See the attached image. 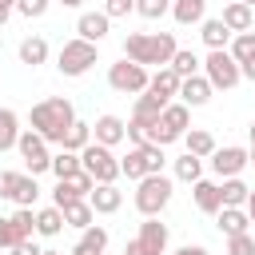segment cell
Instances as JSON below:
<instances>
[{"label": "cell", "instance_id": "obj_1", "mask_svg": "<svg viewBox=\"0 0 255 255\" xmlns=\"http://www.w3.org/2000/svg\"><path fill=\"white\" fill-rule=\"evenodd\" d=\"M72 120H76V108H72L68 96H48V100L32 104V112H28L32 131L44 135L48 147H60V143H64V131L72 128Z\"/></svg>", "mask_w": 255, "mask_h": 255}, {"label": "cell", "instance_id": "obj_2", "mask_svg": "<svg viewBox=\"0 0 255 255\" xmlns=\"http://www.w3.org/2000/svg\"><path fill=\"white\" fill-rule=\"evenodd\" d=\"M179 52L171 32H128L124 36V60L139 64V68H167L171 56Z\"/></svg>", "mask_w": 255, "mask_h": 255}, {"label": "cell", "instance_id": "obj_3", "mask_svg": "<svg viewBox=\"0 0 255 255\" xmlns=\"http://www.w3.org/2000/svg\"><path fill=\"white\" fill-rule=\"evenodd\" d=\"M171 191H175V183H171V175H143L139 183H135V195H131V203H135V211L143 215V219H159V211L171 203Z\"/></svg>", "mask_w": 255, "mask_h": 255}, {"label": "cell", "instance_id": "obj_4", "mask_svg": "<svg viewBox=\"0 0 255 255\" xmlns=\"http://www.w3.org/2000/svg\"><path fill=\"white\" fill-rule=\"evenodd\" d=\"M96 60H100L96 44H88V40L72 36V40H64V44H60V52H56V72H60V76H68V80H76V76H84Z\"/></svg>", "mask_w": 255, "mask_h": 255}, {"label": "cell", "instance_id": "obj_5", "mask_svg": "<svg viewBox=\"0 0 255 255\" xmlns=\"http://www.w3.org/2000/svg\"><path fill=\"white\" fill-rule=\"evenodd\" d=\"M199 72H203V80H207L211 88H219V92H231V88L243 80V76H239V64L231 60V52H227V48H219V52H207Z\"/></svg>", "mask_w": 255, "mask_h": 255}, {"label": "cell", "instance_id": "obj_6", "mask_svg": "<svg viewBox=\"0 0 255 255\" xmlns=\"http://www.w3.org/2000/svg\"><path fill=\"white\" fill-rule=\"evenodd\" d=\"M147 68H139V64H131V60H116V64H108V88L112 92H120V96H143L147 92Z\"/></svg>", "mask_w": 255, "mask_h": 255}, {"label": "cell", "instance_id": "obj_7", "mask_svg": "<svg viewBox=\"0 0 255 255\" xmlns=\"http://www.w3.org/2000/svg\"><path fill=\"white\" fill-rule=\"evenodd\" d=\"M80 167L96 179V183H116L120 179V159L112 147H100V143H88L80 151Z\"/></svg>", "mask_w": 255, "mask_h": 255}, {"label": "cell", "instance_id": "obj_8", "mask_svg": "<svg viewBox=\"0 0 255 255\" xmlns=\"http://www.w3.org/2000/svg\"><path fill=\"white\" fill-rule=\"evenodd\" d=\"M0 199L16 203V207H32L40 199V183L28 171H0Z\"/></svg>", "mask_w": 255, "mask_h": 255}, {"label": "cell", "instance_id": "obj_9", "mask_svg": "<svg viewBox=\"0 0 255 255\" xmlns=\"http://www.w3.org/2000/svg\"><path fill=\"white\" fill-rule=\"evenodd\" d=\"M167 223H159V219H143L139 223V235L135 239H128V247H124V255H167Z\"/></svg>", "mask_w": 255, "mask_h": 255}, {"label": "cell", "instance_id": "obj_10", "mask_svg": "<svg viewBox=\"0 0 255 255\" xmlns=\"http://www.w3.org/2000/svg\"><path fill=\"white\" fill-rule=\"evenodd\" d=\"M16 151H20L24 167H28V175H44V171L52 167V147H48V143H44V135H36L32 128H24V131H20Z\"/></svg>", "mask_w": 255, "mask_h": 255}, {"label": "cell", "instance_id": "obj_11", "mask_svg": "<svg viewBox=\"0 0 255 255\" xmlns=\"http://www.w3.org/2000/svg\"><path fill=\"white\" fill-rule=\"evenodd\" d=\"M207 159H211V171H215L219 179H235V175H243V167H247V147L227 143V147H215Z\"/></svg>", "mask_w": 255, "mask_h": 255}, {"label": "cell", "instance_id": "obj_12", "mask_svg": "<svg viewBox=\"0 0 255 255\" xmlns=\"http://www.w3.org/2000/svg\"><path fill=\"white\" fill-rule=\"evenodd\" d=\"M124 120L120 116H112V112H104V116H96V124H92V143H100V147H120L124 143Z\"/></svg>", "mask_w": 255, "mask_h": 255}, {"label": "cell", "instance_id": "obj_13", "mask_svg": "<svg viewBox=\"0 0 255 255\" xmlns=\"http://www.w3.org/2000/svg\"><path fill=\"white\" fill-rule=\"evenodd\" d=\"M211 92H215V88L203 80V72H195V76L179 80V96H175V100H179V104H187V108H203V104L211 100Z\"/></svg>", "mask_w": 255, "mask_h": 255}, {"label": "cell", "instance_id": "obj_14", "mask_svg": "<svg viewBox=\"0 0 255 255\" xmlns=\"http://www.w3.org/2000/svg\"><path fill=\"white\" fill-rule=\"evenodd\" d=\"M88 203H92L96 215H116V211L124 207V191H120L116 183H96L92 195H88Z\"/></svg>", "mask_w": 255, "mask_h": 255}, {"label": "cell", "instance_id": "obj_15", "mask_svg": "<svg viewBox=\"0 0 255 255\" xmlns=\"http://www.w3.org/2000/svg\"><path fill=\"white\" fill-rule=\"evenodd\" d=\"M108 32H112V20H108L104 12H80V20H76V36H80V40L100 44Z\"/></svg>", "mask_w": 255, "mask_h": 255}, {"label": "cell", "instance_id": "obj_16", "mask_svg": "<svg viewBox=\"0 0 255 255\" xmlns=\"http://www.w3.org/2000/svg\"><path fill=\"white\" fill-rule=\"evenodd\" d=\"M147 96L159 100V104H171V100L179 96V76H175L171 68H155V76L147 80Z\"/></svg>", "mask_w": 255, "mask_h": 255}, {"label": "cell", "instance_id": "obj_17", "mask_svg": "<svg viewBox=\"0 0 255 255\" xmlns=\"http://www.w3.org/2000/svg\"><path fill=\"white\" fill-rule=\"evenodd\" d=\"M191 199H195V207H199L203 215H215V211L223 207L219 183H215V179H195V183H191Z\"/></svg>", "mask_w": 255, "mask_h": 255}, {"label": "cell", "instance_id": "obj_18", "mask_svg": "<svg viewBox=\"0 0 255 255\" xmlns=\"http://www.w3.org/2000/svg\"><path fill=\"white\" fill-rule=\"evenodd\" d=\"M171 20H175L179 28L203 24V20H207V0H171Z\"/></svg>", "mask_w": 255, "mask_h": 255}, {"label": "cell", "instance_id": "obj_19", "mask_svg": "<svg viewBox=\"0 0 255 255\" xmlns=\"http://www.w3.org/2000/svg\"><path fill=\"white\" fill-rule=\"evenodd\" d=\"M219 20L227 24V32H231V36H239V32H251V24H255V8H247V4L231 0V4L223 8V16H219Z\"/></svg>", "mask_w": 255, "mask_h": 255}, {"label": "cell", "instance_id": "obj_20", "mask_svg": "<svg viewBox=\"0 0 255 255\" xmlns=\"http://www.w3.org/2000/svg\"><path fill=\"white\" fill-rule=\"evenodd\" d=\"M159 124L175 135V139H183V131L191 128V108L187 104H179V100H171L167 108H163V116H159Z\"/></svg>", "mask_w": 255, "mask_h": 255}, {"label": "cell", "instance_id": "obj_21", "mask_svg": "<svg viewBox=\"0 0 255 255\" xmlns=\"http://www.w3.org/2000/svg\"><path fill=\"white\" fill-rule=\"evenodd\" d=\"M215 227L231 239V235L251 231V219H247V211H243V207H219V211H215Z\"/></svg>", "mask_w": 255, "mask_h": 255}, {"label": "cell", "instance_id": "obj_22", "mask_svg": "<svg viewBox=\"0 0 255 255\" xmlns=\"http://www.w3.org/2000/svg\"><path fill=\"white\" fill-rule=\"evenodd\" d=\"M199 40L207 44V52H219V48L231 44V32H227V24H223L219 16H207V20L199 24Z\"/></svg>", "mask_w": 255, "mask_h": 255}, {"label": "cell", "instance_id": "obj_23", "mask_svg": "<svg viewBox=\"0 0 255 255\" xmlns=\"http://www.w3.org/2000/svg\"><path fill=\"white\" fill-rule=\"evenodd\" d=\"M183 147H187V155H195V159H207L219 143H215V135L207 131V128H187L183 131Z\"/></svg>", "mask_w": 255, "mask_h": 255}, {"label": "cell", "instance_id": "obj_24", "mask_svg": "<svg viewBox=\"0 0 255 255\" xmlns=\"http://www.w3.org/2000/svg\"><path fill=\"white\" fill-rule=\"evenodd\" d=\"M16 56H20L24 68H40V64L48 60V40H44V36H24L20 48H16Z\"/></svg>", "mask_w": 255, "mask_h": 255}, {"label": "cell", "instance_id": "obj_25", "mask_svg": "<svg viewBox=\"0 0 255 255\" xmlns=\"http://www.w3.org/2000/svg\"><path fill=\"white\" fill-rule=\"evenodd\" d=\"M20 116L12 108H0V155L4 151H16V139H20Z\"/></svg>", "mask_w": 255, "mask_h": 255}, {"label": "cell", "instance_id": "obj_26", "mask_svg": "<svg viewBox=\"0 0 255 255\" xmlns=\"http://www.w3.org/2000/svg\"><path fill=\"white\" fill-rule=\"evenodd\" d=\"M60 211H64V227L84 231V227H92V223H96V211H92V203H88V199H76V203L60 207Z\"/></svg>", "mask_w": 255, "mask_h": 255}, {"label": "cell", "instance_id": "obj_27", "mask_svg": "<svg viewBox=\"0 0 255 255\" xmlns=\"http://www.w3.org/2000/svg\"><path fill=\"white\" fill-rule=\"evenodd\" d=\"M56 179H72V175H80L84 167H80V151H52V167H48Z\"/></svg>", "mask_w": 255, "mask_h": 255}, {"label": "cell", "instance_id": "obj_28", "mask_svg": "<svg viewBox=\"0 0 255 255\" xmlns=\"http://www.w3.org/2000/svg\"><path fill=\"white\" fill-rule=\"evenodd\" d=\"M163 108H167V104H159V100H151V96L143 92V96H135V108H131V120H139L143 128H151V124H155V120L163 116Z\"/></svg>", "mask_w": 255, "mask_h": 255}, {"label": "cell", "instance_id": "obj_29", "mask_svg": "<svg viewBox=\"0 0 255 255\" xmlns=\"http://www.w3.org/2000/svg\"><path fill=\"white\" fill-rule=\"evenodd\" d=\"M247 195H251V187H247L239 175H235V179H219V199H223V207H243Z\"/></svg>", "mask_w": 255, "mask_h": 255}, {"label": "cell", "instance_id": "obj_30", "mask_svg": "<svg viewBox=\"0 0 255 255\" xmlns=\"http://www.w3.org/2000/svg\"><path fill=\"white\" fill-rule=\"evenodd\" d=\"M60 231H64V211H60V207H40V211H36V235L52 239V235H60Z\"/></svg>", "mask_w": 255, "mask_h": 255}, {"label": "cell", "instance_id": "obj_31", "mask_svg": "<svg viewBox=\"0 0 255 255\" xmlns=\"http://www.w3.org/2000/svg\"><path fill=\"white\" fill-rule=\"evenodd\" d=\"M108 239H112V235H108V227L92 223V227H84V231H80V243H76V247H84L88 255H104V251H108Z\"/></svg>", "mask_w": 255, "mask_h": 255}, {"label": "cell", "instance_id": "obj_32", "mask_svg": "<svg viewBox=\"0 0 255 255\" xmlns=\"http://www.w3.org/2000/svg\"><path fill=\"white\" fill-rule=\"evenodd\" d=\"M92 143V124H84V120H72V128L64 131V151H84Z\"/></svg>", "mask_w": 255, "mask_h": 255}, {"label": "cell", "instance_id": "obj_33", "mask_svg": "<svg viewBox=\"0 0 255 255\" xmlns=\"http://www.w3.org/2000/svg\"><path fill=\"white\" fill-rule=\"evenodd\" d=\"M167 68H171V72H175L179 80H187V76H195V72L203 68V60H199L195 52H187V48H179V52L171 56V64H167Z\"/></svg>", "mask_w": 255, "mask_h": 255}, {"label": "cell", "instance_id": "obj_34", "mask_svg": "<svg viewBox=\"0 0 255 255\" xmlns=\"http://www.w3.org/2000/svg\"><path fill=\"white\" fill-rule=\"evenodd\" d=\"M120 175H128L131 183H139V179L147 175V167H143V147H128V155L120 159Z\"/></svg>", "mask_w": 255, "mask_h": 255}, {"label": "cell", "instance_id": "obj_35", "mask_svg": "<svg viewBox=\"0 0 255 255\" xmlns=\"http://www.w3.org/2000/svg\"><path fill=\"white\" fill-rule=\"evenodd\" d=\"M227 52H231V60H235V64H247V60H255V32H239V36H231Z\"/></svg>", "mask_w": 255, "mask_h": 255}, {"label": "cell", "instance_id": "obj_36", "mask_svg": "<svg viewBox=\"0 0 255 255\" xmlns=\"http://www.w3.org/2000/svg\"><path fill=\"white\" fill-rule=\"evenodd\" d=\"M175 179L179 183H195V179H203V159H195V155H179L175 159Z\"/></svg>", "mask_w": 255, "mask_h": 255}, {"label": "cell", "instance_id": "obj_37", "mask_svg": "<svg viewBox=\"0 0 255 255\" xmlns=\"http://www.w3.org/2000/svg\"><path fill=\"white\" fill-rule=\"evenodd\" d=\"M76 199H84V195L76 191V183H72V179H56V187H52V207H68V203H76Z\"/></svg>", "mask_w": 255, "mask_h": 255}, {"label": "cell", "instance_id": "obj_38", "mask_svg": "<svg viewBox=\"0 0 255 255\" xmlns=\"http://www.w3.org/2000/svg\"><path fill=\"white\" fill-rule=\"evenodd\" d=\"M8 219L16 223L20 239H32V235H36V211H32V207H16V211H12Z\"/></svg>", "mask_w": 255, "mask_h": 255}, {"label": "cell", "instance_id": "obj_39", "mask_svg": "<svg viewBox=\"0 0 255 255\" xmlns=\"http://www.w3.org/2000/svg\"><path fill=\"white\" fill-rule=\"evenodd\" d=\"M171 12V0H135V16L143 20H163Z\"/></svg>", "mask_w": 255, "mask_h": 255}, {"label": "cell", "instance_id": "obj_40", "mask_svg": "<svg viewBox=\"0 0 255 255\" xmlns=\"http://www.w3.org/2000/svg\"><path fill=\"white\" fill-rule=\"evenodd\" d=\"M163 163H167L163 147H155V143H143V167H147V175H159V171H163Z\"/></svg>", "mask_w": 255, "mask_h": 255}, {"label": "cell", "instance_id": "obj_41", "mask_svg": "<svg viewBox=\"0 0 255 255\" xmlns=\"http://www.w3.org/2000/svg\"><path fill=\"white\" fill-rule=\"evenodd\" d=\"M227 255H255V235H251V231L231 235V239H227Z\"/></svg>", "mask_w": 255, "mask_h": 255}, {"label": "cell", "instance_id": "obj_42", "mask_svg": "<svg viewBox=\"0 0 255 255\" xmlns=\"http://www.w3.org/2000/svg\"><path fill=\"white\" fill-rule=\"evenodd\" d=\"M135 12V0H104V16L108 20H124Z\"/></svg>", "mask_w": 255, "mask_h": 255}, {"label": "cell", "instance_id": "obj_43", "mask_svg": "<svg viewBox=\"0 0 255 255\" xmlns=\"http://www.w3.org/2000/svg\"><path fill=\"white\" fill-rule=\"evenodd\" d=\"M48 4H52V0H16V12L28 16V20H40V16L48 12Z\"/></svg>", "mask_w": 255, "mask_h": 255}, {"label": "cell", "instance_id": "obj_44", "mask_svg": "<svg viewBox=\"0 0 255 255\" xmlns=\"http://www.w3.org/2000/svg\"><path fill=\"white\" fill-rule=\"evenodd\" d=\"M16 243H24L20 231H16V223L12 219H0V251H12Z\"/></svg>", "mask_w": 255, "mask_h": 255}, {"label": "cell", "instance_id": "obj_45", "mask_svg": "<svg viewBox=\"0 0 255 255\" xmlns=\"http://www.w3.org/2000/svg\"><path fill=\"white\" fill-rule=\"evenodd\" d=\"M124 139H131V147H143V143H147V128H143L139 120H128V128H124Z\"/></svg>", "mask_w": 255, "mask_h": 255}, {"label": "cell", "instance_id": "obj_46", "mask_svg": "<svg viewBox=\"0 0 255 255\" xmlns=\"http://www.w3.org/2000/svg\"><path fill=\"white\" fill-rule=\"evenodd\" d=\"M40 251H44V247H40L36 239H24V243H16V247H12L8 255H40Z\"/></svg>", "mask_w": 255, "mask_h": 255}, {"label": "cell", "instance_id": "obj_47", "mask_svg": "<svg viewBox=\"0 0 255 255\" xmlns=\"http://www.w3.org/2000/svg\"><path fill=\"white\" fill-rule=\"evenodd\" d=\"M175 255H211V251H207V247H199V243H183Z\"/></svg>", "mask_w": 255, "mask_h": 255}, {"label": "cell", "instance_id": "obj_48", "mask_svg": "<svg viewBox=\"0 0 255 255\" xmlns=\"http://www.w3.org/2000/svg\"><path fill=\"white\" fill-rule=\"evenodd\" d=\"M239 76H243V80H251V84H255V60H247V64H239Z\"/></svg>", "mask_w": 255, "mask_h": 255}, {"label": "cell", "instance_id": "obj_49", "mask_svg": "<svg viewBox=\"0 0 255 255\" xmlns=\"http://www.w3.org/2000/svg\"><path fill=\"white\" fill-rule=\"evenodd\" d=\"M243 211H247V219H251V227H255V187H251V195H247V203H243Z\"/></svg>", "mask_w": 255, "mask_h": 255}, {"label": "cell", "instance_id": "obj_50", "mask_svg": "<svg viewBox=\"0 0 255 255\" xmlns=\"http://www.w3.org/2000/svg\"><path fill=\"white\" fill-rule=\"evenodd\" d=\"M247 135H251V147H247V163H255V120H251V128H247Z\"/></svg>", "mask_w": 255, "mask_h": 255}, {"label": "cell", "instance_id": "obj_51", "mask_svg": "<svg viewBox=\"0 0 255 255\" xmlns=\"http://www.w3.org/2000/svg\"><path fill=\"white\" fill-rule=\"evenodd\" d=\"M0 12H16V0H0Z\"/></svg>", "mask_w": 255, "mask_h": 255}, {"label": "cell", "instance_id": "obj_52", "mask_svg": "<svg viewBox=\"0 0 255 255\" xmlns=\"http://www.w3.org/2000/svg\"><path fill=\"white\" fill-rule=\"evenodd\" d=\"M56 4H60V8H80L84 0H56Z\"/></svg>", "mask_w": 255, "mask_h": 255}, {"label": "cell", "instance_id": "obj_53", "mask_svg": "<svg viewBox=\"0 0 255 255\" xmlns=\"http://www.w3.org/2000/svg\"><path fill=\"white\" fill-rule=\"evenodd\" d=\"M8 16H12V12H0V28H4V24H8Z\"/></svg>", "mask_w": 255, "mask_h": 255}, {"label": "cell", "instance_id": "obj_54", "mask_svg": "<svg viewBox=\"0 0 255 255\" xmlns=\"http://www.w3.org/2000/svg\"><path fill=\"white\" fill-rule=\"evenodd\" d=\"M68 255H88V251H84V247H72V251H68Z\"/></svg>", "mask_w": 255, "mask_h": 255}, {"label": "cell", "instance_id": "obj_55", "mask_svg": "<svg viewBox=\"0 0 255 255\" xmlns=\"http://www.w3.org/2000/svg\"><path fill=\"white\" fill-rule=\"evenodd\" d=\"M239 4H247V8H255V0H239Z\"/></svg>", "mask_w": 255, "mask_h": 255}, {"label": "cell", "instance_id": "obj_56", "mask_svg": "<svg viewBox=\"0 0 255 255\" xmlns=\"http://www.w3.org/2000/svg\"><path fill=\"white\" fill-rule=\"evenodd\" d=\"M40 255H60V251H40Z\"/></svg>", "mask_w": 255, "mask_h": 255}, {"label": "cell", "instance_id": "obj_57", "mask_svg": "<svg viewBox=\"0 0 255 255\" xmlns=\"http://www.w3.org/2000/svg\"><path fill=\"white\" fill-rule=\"evenodd\" d=\"M0 255H8V251H0Z\"/></svg>", "mask_w": 255, "mask_h": 255}]
</instances>
